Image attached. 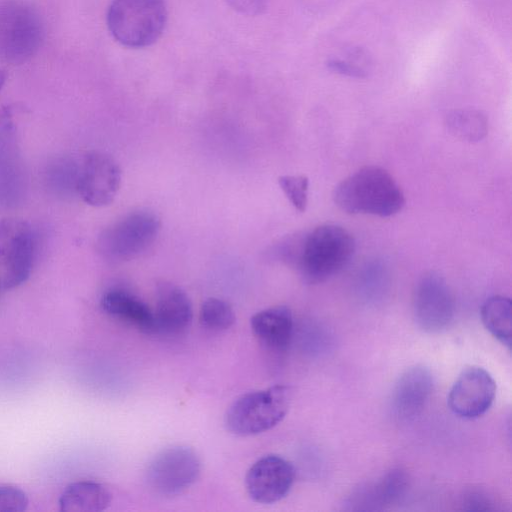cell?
Masks as SVG:
<instances>
[{"label": "cell", "instance_id": "obj_24", "mask_svg": "<svg viewBox=\"0 0 512 512\" xmlns=\"http://www.w3.org/2000/svg\"><path fill=\"white\" fill-rule=\"evenodd\" d=\"M199 319L206 329L223 331L234 324L235 313L226 301L219 298H208L201 305Z\"/></svg>", "mask_w": 512, "mask_h": 512}, {"label": "cell", "instance_id": "obj_15", "mask_svg": "<svg viewBox=\"0 0 512 512\" xmlns=\"http://www.w3.org/2000/svg\"><path fill=\"white\" fill-rule=\"evenodd\" d=\"M155 334L177 335L184 332L193 318L192 304L177 285L161 282L156 289Z\"/></svg>", "mask_w": 512, "mask_h": 512}, {"label": "cell", "instance_id": "obj_23", "mask_svg": "<svg viewBox=\"0 0 512 512\" xmlns=\"http://www.w3.org/2000/svg\"><path fill=\"white\" fill-rule=\"evenodd\" d=\"M326 66L330 71L343 76L365 78L371 71L372 62L364 49L352 47L346 50L343 58L328 59Z\"/></svg>", "mask_w": 512, "mask_h": 512}, {"label": "cell", "instance_id": "obj_21", "mask_svg": "<svg viewBox=\"0 0 512 512\" xmlns=\"http://www.w3.org/2000/svg\"><path fill=\"white\" fill-rule=\"evenodd\" d=\"M485 328L508 349L511 348V300L495 295L486 299L481 307Z\"/></svg>", "mask_w": 512, "mask_h": 512}, {"label": "cell", "instance_id": "obj_12", "mask_svg": "<svg viewBox=\"0 0 512 512\" xmlns=\"http://www.w3.org/2000/svg\"><path fill=\"white\" fill-rule=\"evenodd\" d=\"M121 183V170L116 161L100 151L86 153L80 163L77 194L94 207L109 205Z\"/></svg>", "mask_w": 512, "mask_h": 512}, {"label": "cell", "instance_id": "obj_27", "mask_svg": "<svg viewBox=\"0 0 512 512\" xmlns=\"http://www.w3.org/2000/svg\"><path fill=\"white\" fill-rule=\"evenodd\" d=\"M491 500L481 492L468 493L462 502V509L468 511H487L492 509Z\"/></svg>", "mask_w": 512, "mask_h": 512}, {"label": "cell", "instance_id": "obj_5", "mask_svg": "<svg viewBox=\"0 0 512 512\" xmlns=\"http://www.w3.org/2000/svg\"><path fill=\"white\" fill-rule=\"evenodd\" d=\"M43 38V22L35 8L21 0L0 3L1 62L27 61L39 50Z\"/></svg>", "mask_w": 512, "mask_h": 512}, {"label": "cell", "instance_id": "obj_19", "mask_svg": "<svg viewBox=\"0 0 512 512\" xmlns=\"http://www.w3.org/2000/svg\"><path fill=\"white\" fill-rule=\"evenodd\" d=\"M112 501L111 491L94 481H77L69 484L59 497L63 512H100Z\"/></svg>", "mask_w": 512, "mask_h": 512}, {"label": "cell", "instance_id": "obj_16", "mask_svg": "<svg viewBox=\"0 0 512 512\" xmlns=\"http://www.w3.org/2000/svg\"><path fill=\"white\" fill-rule=\"evenodd\" d=\"M408 476L400 468L391 469L376 482L366 484L352 493L348 505L352 510L374 511L390 507L404 496Z\"/></svg>", "mask_w": 512, "mask_h": 512}, {"label": "cell", "instance_id": "obj_8", "mask_svg": "<svg viewBox=\"0 0 512 512\" xmlns=\"http://www.w3.org/2000/svg\"><path fill=\"white\" fill-rule=\"evenodd\" d=\"M200 464L196 452L187 446L164 449L148 465V486L160 496L173 497L182 494L198 479Z\"/></svg>", "mask_w": 512, "mask_h": 512}, {"label": "cell", "instance_id": "obj_26", "mask_svg": "<svg viewBox=\"0 0 512 512\" xmlns=\"http://www.w3.org/2000/svg\"><path fill=\"white\" fill-rule=\"evenodd\" d=\"M29 503L24 490L13 485H0V512H21Z\"/></svg>", "mask_w": 512, "mask_h": 512}, {"label": "cell", "instance_id": "obj_25", "mask_svg": "<svg viewBox=\"0 0 512 512\" xmlns=\"http://www.w3.org/2000/svg\"><path fill=\"white\" fill-rule=\"evenodd\" d=\"M278 183L291 204L300 212H304L308 202L309 179L304 175H283Z\"/></svg>", "mask_w": 512, "mask_h": 512}, {"label": "cell", "instance_id": "obj_7", "mask_svg": "<svg viewBox=\"0 0 512 512\" xmlns=\"http://www.w3.org/2000/svg\"><path fill=\"white\" fill-rule=\"evenodd\" d=\"M34 235L31 226L20 219L0 221V287L16 288L30 276L34 259Z\"/></svg>", "mask_w": 512, "mask_h": 512}, {"label": "cell", "instance_id": "obj_10", "mask_svg": "<svg viewBox=\"0 0 512 512\" xmlns=\"http://www.w3.org/2000/svg\"><path fill=\"white\" fill-rule=\"evenodd\" d=\"M413 314L417 325L428 333H439L450 326L455 302L439 274L428 272L418 280L413 293Z\"/></svg>", "mask_w": 512, "mask_h": 512}, {"label": "cell", "instance_id": "obj_18", "mask_svg": "<svg viewBox=\"0 0 512 512\" xmlns=\"http://www.w3.org/2000/svg\"><path fill=\"white\" fill-rule=\"evenodd\" d=\"M101 307L108 315L125 322L146 334H155L154 313L131 293L112 289L101 298Z\"/></svg>", "mask_w": 512, "mask_h": 512}, {"label": "cell", "instance_id": "obj_22", "mask_svg": "<svg viewBox=\"0 0 512 512\" xmlns=\"http://www.w3.org/2000/svg\"><path fill=\"white\" fill-rule=\"evenodd\" d=\"M446 125L456 137L466 141L481 140L487 133V119L474 109H457L446 117Z\"/></svg>", "mask_w": 512, "mask_h": 512}, {"label": "cell", "instance_id": "obj_30", "mask_svg": "<svg viewBox=\"0 0 512 512\" xmlns=\"http://www.w3.org/2000/svg\"><path fill=\"white\" fill-rule=\"evenodd\" d=\"M0 292H2L1 287H0Z\"/></svg>", "mask_w": 512, "mask_h": 512}, {"label": "cell", "instance_id": "obj_2", "mask_svg": "<svg viewBox=\"0 0 512 512\" xmlns=\"http://www.w3.org/2000/svg\"><path fill=\"white\" fill-rule=\"evenodd\" d=\"M335 204L350 214L389 217L405 204L404 194L392 175L378 166H365L334 189Z\"/></svg>", "mask_w": 512, "mask_h": 512}, {"label": "cell", "instance_id": "obj_28", "mask_svg": "<svg viewBox=\"0 0 512 512\" xmlns=\"http://www.w3.org/2000/svg\"><path fill=\"white\" fill-rule=\"evenodd\" d=\"M233 6L243 11H259L263 7V0H231Z\"/></svg>", "mask_w": 512, "mask_h": 512}, {"label": "cell", "instance_id": "obj_6", "mask_svg": "<svg viewBox=\"0 0 512 512\" xmlns=\"http://www.w3.org/2000/svg\"><path fill=\"white\" fill-rule=\"evenodd\" d=\"M159 230L160 221L154 213L135 211L103 230L98 237L97 248L108 260H130L152 245Z\"/></svg>", "mask_w": 512, "mask_h": 512}, {"label": "cell", "instance_id": "obj_29", "mask_svg": "<svg viewBox=\"0 0 512 512\" xmlns=\"http://www.w3.org/2000/svg\"><path fill=\"white\" fill-rule=\"evenodd\" d=\"M6 78H7L6 71L3 69H0V91L2 90V88L5 84Z\"/></svg>", "mask_w": 512, "mask_h": 512}, {"label": "cell", "instance_id": "obj_17", "mask_svg": "<svg viewBox=\"0 0 512 512\" xmlns=\"http://www.w3.org/2000/svg\"><path fill=\"white\" fill-rule=\"evenodd\" d=\"M250 325L255 337L270 350L285 351L292 340L294 321L286 306L270 307L257 312L251 317Z\"/></svg>", "mask_w": 512, "mask_h": 512}, {"label": "cell", "instance_id": "obj_13", "mask_svg": "<svg viewBox=\"0 0 512 512\" xmlns=\"http://www.w3.org/2000/svg\"><path fill=\"white\" fill-rule=\"evenodd\" d=\"M294 479L295 469L288 460L278 455H266L249 468L245 486L253 501L272 504L289 493Z\"/></svg>", "mask_w": 512, "mask_h": 512}, {"label": "cell", "instance_id": "obj_14", "mask_svg": "<svg viewBox=\"0 0 512 512\" xmlns=\"http://www.w3.org/2000/svg\"><path fill=\"white\" fill-rule=\"evenodd\" d=\"M433 384V375L427 367L407 368L392 389L390 409L393 417L400 422L413 421L426 406Z\"/></svg>", "mask_w": 512, "mask_h": 512}, {"label": "cell", "instance_id": "obj_20", "mask_svg": "<svg viewBox=\"0 0 512 512\" xmlns=\"http://www.w3.org/2000/svg\"><path fill=\"white\" fill-rule=\"evenodd\" d=\"M80 163L70 156L52 159L44 171V181L51 193L67 197L77 193Z\"/></svg>", "mask_w": 512, "mask_h": 512}, {"label": "cell", "instance_id": "obj_11", "mask_svg": "<svg viewBox=\"0 0 512 512\" xmlns=\"http://www.w3.org/2000/svg\"><path fill=\"white\" fill-rule=\"evenodd\" d=\"M496 395V382L482 367L471 366L452 385L447 404L458 417L475 419L485 414Z\"/></svg>", "mask_w": 512, "mask_h": 512}, {"label": "cell", "instance_id": "obj_4", "mask_svg": "<svg viewBox=\"0 0 512 512\" xmlns=\"http://www.w3.org/2000/svg\"><path fill=\"white\" fill-rule=\"evenodd\" d=\"M292 391L286 385L239 396L227 409L226 428L238 436L263 433L278 425L289 411Z\"/></svg>", "mask_w": 512, "mask_h": 512}, {"label": "cell", "instance_id": "obj_9", "mask_svg": "<svg viewBox=\"0 0 512 512\" xmlns=\"http://www.w3.org/2000/svg\"><path fill=\"white\" fill-rule=\"evenodd\" d=\"M27 193V175L11 106L0 110V205L16 208Z\"/></svg>", "mask_w": 512, "mask_h": 512}, {"label": "cell", "instance_id": "obj_3", "mask_svg": "<svg viewBox=\"0 0 512 512\" xmlns=\"http://www.w3.org/2000/svg\"><path fill=\"white\" fill-rule=\"evenodd\" d=\"M106 20L117 42L129 48H144L163 33L167 9L164 0H112Z\"/></svg>", "mask_w": 512, "mask_h": 512}, {"label": "cell", "instance_id": "obj_1", "mask_svg": "<svg viewBox=\"0 0 512 512\" xmlns=\"http://www.w3.org/2000/svg\"><path fill=\"white\" fill-rule=\"evenodd\" d=\"M354 250V239L346 229L324 224L293 242L286 253L304 281L317 284L341 271Z\"/></svg>", "mask_w": 512, "mask_h": 512}]
</instances>
